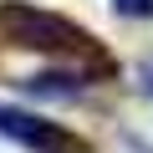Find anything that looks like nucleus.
I'll list each match as a JSON object with an SVG mask.
<instances>
[{"mask_svg": "<svg viewBox=\"0 0 153 153\" xmlns=\"http://www.w3.org/2000/svg\"><path fill=\"white\" fill-rule=\"evenodd\" d=\"M112 10L128 16V21H148L153 16V0H112Z\"/></svg>", "mask_w": 153, "mask_h": 153, "instance_id": "3", "label": "nucleus"}, {"mask_svg": "<svg viewBox=\"0 0 153 153\" xmlns=\"http://www.w3.org/2000/svg\"><path fill=\"white\" fill-rule=\"evenodd\" d=\"M143 92H148V97H153V66H148V71H143Z\"/></svg>", "mask_w": 153, "mask_h": 153, "instance_id": "4", "label": "nucleus"}, {"mask_svg": "<svg viewBox=\"0 0 153 153\" xmlns=\"http://www.w3.org/2000/svg\"><path fill=\"white\" fill-rule=\"evenodd\" d=\"M0 138H10V143H21V148H31V153H92L82 138L66 133L61 123L36 117V112H26V107H10V102H0Z\"/></svg>", "mask_w": 153, "mask_h": 153, "instance_id": "2", "label": "nucleus"}, {"mask_svg": "<svg viewBox=\"0 0 153 153\" xmlns=\"http://www.w3.org/2000/svg\"><path fill=\"white\" fill-rule=\"evenodd\" d=\"M0 51H31V56H46L56 61L61 71H76L97 82V76H112V56L102 51V41L82 26H71L66 16L56 10H41V5H26V0H5L0 5Z\"/></svg>", "mask_w": 153, "mask_h": 153, "instance_id": "1", "label": "nucleus"}]
</instances>
